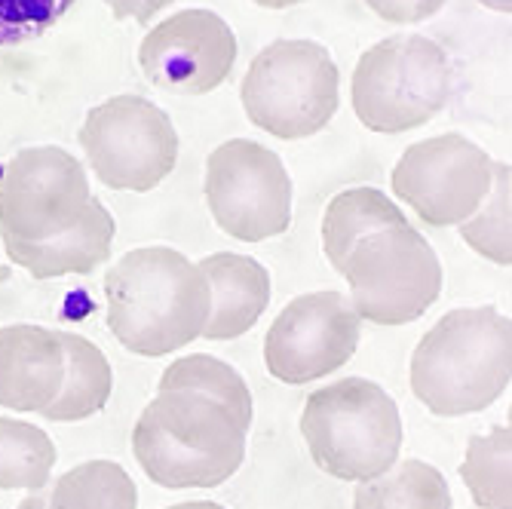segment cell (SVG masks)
Masks as SVG:
<instances>
[{
	"instance_id": "1",
	"label": "cell",
	"mask_w": 512,
	"mask_h": 509,
	"mask_svg": "<svg viewBox=\"0 0 512 509\" xmlns=\"http://www.w3.org/2000/svg\"><path fill=\"white\" fill-rule=\"evenodd\" d=\"M108 326L135 356L160 359L203 338L212 292L200 267L169 246L120 255L105 276Z\"/></svg>"
},
{
	"instance_id": "2",
	"label": "cell",
	"mask_w": 512,
	"mask_h": 509,
	"mask_svg": "<svg viewBox=\"0 0 512 509\" xmlns=\"http://www.w3.org/2000/svg\"><path fill=\"white\" fill-rule=\"evenodd\" d=\"M512 378V322L497 307L445 313L411 353V393L436 418L491 408Z\"/></svg>"
},
{
	"instance_id": "3",
	"label": "cell",
	"mask_w": 512,
	"mask_h": 509,
	"mask_svg": "<svg viewBox=\"0 0 512 509\" xmlns=\"http://www.w3.org/2000/svg\"><path fill=\"white\" fill-rule=\"evenodd\" d=\"M132 454L160 488H218L243 467L246 430L212 396L157 390L132 427Z\"/></svg>"
},
{
	"instance_id": "4",
	"label": "cell",
	"mask_w": 512,
	"mask_h": 509,
	"mask_svg": "<svg viewBox=\"0 0 512 509\" xmlns=\"http://www.w3.org/2000/svg\"><path fill=\"white\" fill-rule=\"evenodd\" d=\"M301 436L322 473L362 485L396 467L405 427L399 405L381 384L341 378L307 396Z\"/></svg>"
},
{
	"instance_id": "5",
	"label": "cell",
	"mask_w": 512,
	"mask_h": 509,
	"mask_svg": "<svg viewBox=\"0 0 512 509\" xmlns=\"http://www.w3.org/2000/svg\"><path fill=\"white\" fill-rule=\"evenodd\" d=\"M451 89L454 68L442 43L424 34H393L362 53L350 96L365 129L399 135L439 117Z\"/></svg>"
},
{
	"instance_id": "6",
	"label": "cell",
	"mask_w": 512,
	"mask_h": 509,
	"mask_svg": "<svg viewBox=\"0 0 512 509\" xmlns=\"http://www.w3.org/2000/svg\"><path fill=\"white\" fill-rule=\"evenodd\" d=\"M240 102L252 126L298 142L322 132L341 108V71L316 40H273L252 59Z\"/></svg>"
},
{
	"instance_id": "7",
	"label": "cell",
	"mask_w": 512,
	"mask_h": 509,
	"mask_svg": "<svg viewBox=\"0 0 512 509\" xmlns=\"http://www.w3.org/2000/svg\"><path fill=\"white\" fill-rule=\"evenodd\" d=\"M362 322L381 329L421 319L442 295V264L421 230L396 224L362 237L338 270Z\"/></svg>"
},
{
	"instance_id": "8",
	"label": "cell",
	"mask_w": 512,
	"mask_h": 509,
	"mask_svg": "<svg viewBox=\"0 0 512 509\" xmlns=\"http://www.w3.org/2000/svg\"><path fill=\"white\" fill-rule=\"evenodd\" d=\"M80 148L96 178L111 191L148 194L178 163V132L169 114L145 96H111L96 105L80 132Z\"/></svg>"
},
{
	"instance_id": "9",
	"label": "cell",
	"mask_w": 512,
	"mask_h": 509,
	"mask_svg": "<svg viewBox=\"0 0 512 509\" xmlns=\"http://www.w3.org/2000/svg\"><path fill=\"white\" fill-rule=\"evenodd\" d=\"M203 191L215 224L240 243L283 237L292 224L289 169L252 138H230L209 154Z\"/></svg>"
},
{
	"instance_id": "10",
	"label": "cell",
	"mask_w": 512,
	"mask_h": 509,
	"mask_svg": "<svg viewBox=\"0 0 512 509\" xmlns=\"http://www.w3.org/2000/svg\"><path fill=\"white\" fill-rule=\"evenodd\" d=\"M83 163L56 145L22 148L0 172V240L40 243L71 230L89 209Z\"/></svg>"
},
{
	"instance_id": "11",
	"label": "cell",
	"mask_w": 512,
	"mask_h": 509,
	"mask_svg": "<svg viewBox=\"0 0 512 509\" xmlns=\"http://www.w3.org/2000/svg\"><path fill=\"white\" fill-rule=\"evenodd\" d=\"M494 160L460 132H442L405 148L393 166V194L430 227H457L491 191Z\"/></svg>"
},
{
	"instance_id": "12",
	"label": "cell",
	"mask_w": 512,
	"mask_h": 509,
	"mask_svg": "<svg viewBox=\"0 0 512 509\" xmlns=\"http://www.w3.org/2000/svg\"><path fill=\"white\" fill-rule=\"evenodd\" d=\"M362 341V319L341 292H307L292 298L264 338L267 372L301 387L344 368Z\"/></svg>"
},
{
	"instance_id": "13",
	"label": "cell",
	"mask_w": 512,
	"mask_h": 509,
	"mask_svg": "<svg viewBox=\"0 0 512 509\" xmlns=\"http://www.w3.org/2000/svg\"><path fill=\"white\" fill-rule=\"evenodd\" d=\"M237 34L218 13L194 7L154 25L138 46V68L172 96L215 92L237 65Z\"/></svg>"
},
{
	"instance_id": "14",
	"label": "cell",
	"mask_w": 512,
	"mask_h": 509,
	"mask_svg": "<svg viewBox=\"0 0 512 509\" xmlns=\"http://www.w3.org/2000/svg\"><path fill=\"white\" fill-rule=\"evenodd\" d=\"M65 347L59 332L16 322L0 329V405L40 414L65 381Z\"/></svg>"
},
{
	"instance_id": "15",
	"label": "cell",
	"mask_w": 512,
	"mask_h": 509,
	"mask_svg": "<svg viewBox=\"0 0 512 509\" xmlns=\"http://www.w3.org/2000/svg\"><path fill=\"white\" fill-rule=\"evenodd\" d=\"M212 292V310L203 338L234 341L243 338L264 316L270 304V273L261 261L234 252H215L197 261Z\"/></svg>"
},
{
	"instance_id": "16",
	"label": "cell",
	"mask_w": 512,
	"mask_h": 509,
	"mask_svg": "<svg viewBox=\"0 0 512 509\" xmlns=\"http://www.w3.org/2000/svg\"><path fill=\"white\" fill-rule=\"evenodd\" d=\"M117 237V221L105 209L99 197L89 200L86 215L59 237L40 243H13L7 240L4 249L10 261L28 270L34 280H59V276H83L111 258V246Z\"/></svg>"
},
{
	"instance_id": "17",
	"label": "cell",
	"mask_w": 512,
	"mask_h": 509,
	"mask_svg": "<svg viewBox=\"0 0 512 509\" xmlns=\"http://www.w3.org/2000/svg\"><path fill=\"white\" fill-rule=\"evenodd\" d=\"M68 365L59 396L40 411L43 421L53 424H77L99 414L114 393V368L99 344L77 332H59Z\"/></svg>"
},
{
	"instance_id": "18",
	"label": "cell",
	"mask_w": 512,
	"mask_h": 509,
	"mask_svg": "<svg viewBox=\"0 0 512 509\" xmlns=\"http://www.w3.org/2000/svg\"><path fill=\"white\" fill-rule=\"evenodd\" d=\"M396 224H408L405 212L378 188L341 191L332 197L322 215V252L335 270H341V264L362 237Z\"/></svg>"
},
{
	"instance_id": "19",
	"label": "cell",
	"mask_w": 512,
	"mask_h": 509,
	"mask_svg": "<svg viewBox=\"0 0 512 509\" xmlns=\"http://www.w3.org/2000/svg\"><path fill=\"white\" fill-rule=\"evenodd\" d=\"M353 509H451V488L427 460H396L384 476L356 485Z\"/></svg>"
},
{
	"instance_id": "20",
	"label": "cell",
	"mask_w": 512,
	"mask_h": 509,
	"mask_svg": "<svg viewBox=\"0 0 512 509\" xmlns=\"http://www.w3.org/2000/svg\"><path fill=\"white\" fill-rule=\"evenodd\" d=\"M157 390H194L203 396H212L221 402L230 414L237 418V424L249 433L252 427V390L243 381V375L234 365H227L224 359H215L209 353H194V356H181L166 365V372L160 375Z\"/></svg>"
},
{
	"instance_id": "21",
	"label": "cell",
	"mask_w": 512,
	"mask_h": 509,
	"mask_svg": "<svg viewBox=\"0 0 512 509\" xmlns=\"http://www.w3.org/2000/svg\"><path fill=\"white\" fill-rule=\"evenodd\" d=\"M46 509H138V488L117 460H86L56 479Z\"/></svg>"
},
{
	"instance_id": "22",
	"label": "cell",
	"mask_w": 512,
	"mask_h": 509,
	"mask_svg": "<svg viewBox=\"0 0 512 509\" xmlns=\"http://www.w3.org/2000/svg\"><path fill=\"white\" fill-rule=\"evenodd\" d=\"M56 457V445L43 427L0 418V491H43Z\"/></svg>"
},
{
	"instance_id": "23",
	"label": "cell",
	"mask_w": 512,
	"mask_h": 509,
	"mask_svg": "<svg viewBox=\"0 0 512 509\" xmlns=\"http://www.w3.org/2000/svg\"><path fill=\"white\" fill-rule=\"evenodd\" d=\"M457 476L479 509H512V430L494 427L473 436Z\"/></svg>"
},
{
	"instance_id": "24",
	"label": "cell",
	"mask_w": 512,
	"mask_h": 509,
	"mask_svg": "<svg viewBox=\"0 0 512 509\" xmlns=\"http://www.w3.org/2000/svg\"><path fill=\"white\" fill-rule=\"evenodd\" d=\"M512 191V169L509 163L494 160V178H491V191L482 200V206L463 221L460 237L476 255L488 258L491 264L509 267L512 264V240H509V197Z\"/></svg>"
},
{
	"instance_id": "25",
	"label": "cell",
	"mask_w": 512,
	"mask_h": 509,
	"mask_svg": "<svg viewBox=\"0 0 512 509\" xmlns=\"http://www.w3.org/2000/svg\"><path fill=\"white\" fill-rule=\"evenodd\" d=\"M77 0H0V50L53 31Z\"/></svg>"
},
{
	"instance_id": "26",
	"label": "cell",
	"mask_w": 512,
	"mask_h": 509,
	"mask_svg": "<svg viewBox=\"0 0 512 509\" xmlns=\"http://www.w3.org/2000/svg\"><path fill=\"white\" fill-rule=\"evenodd\" d=\"M365 4L375 10L384 22L417 25V22L433 19L445 7V0H365Z\"/></svg>"
},
{
	"instance_id": "27",
	"label": "cell",
	"mask_w": 512,
	"mask_h": 509,
	"mask_svg": "<svg viewBox=\"0 0 512 509\" xmlns=\"http://www.w3.org/2000/svg\"><path fill=\"white\" fill-rule=\"evenodd\" d=\"M178 4V0H105L114 19H129L135 25H148L160 10Z\"/></svg>"
},
{
	"instance_id": "28",
	"label": "cell",
	"mask_w": 512,
	"mask_h": 509,
	"mask_svg": "<svg viewBox=\"0 0 512 509\" xmlns=\"http://www.w3.org/2000/svg\"><path fill=\"white\" fill-rule=\"evenodd\" d=\"M252 4L264 7V10H289V7H298L304 0H252Z\"/></svg>"
},
{
	"instance_id": "29",
	"label": "cell",
	"mask_w": 512,
	"mask_h": 509,
	"mask_svg": "<svg viewBox=\"0 0 512 509\" xmlns=\"http://www.w3.org/2000/svg\"><path fill=\"white\" fill-rule=\"evenodd\" d=\"M166 509H224V506L215 500H188V503H172Z\"/></svg>"
},
{
	"instance_id": "30",
	"label": "cell",
	"mask_w": 512,
	"mask_h": 509,
	"mask_svg": "<svg viewBox=\"0 0 512 509\" xmlns=\"http://www.w3.org/2000/svg\"><path fill=\"white\" fill-rule=\"evenodd\" d=\"M16 509H46V494H40V491H34V494H28Z\"/></svg>"
},
{
	"instance_id": "31",
	"label": "cell",
	"mask_w": 512,
	"mask_h": 509,
	"mask_svg": "<svg viewBox=\"0 0 512 509\" xmlns=\"http://www.w3.org/2000/svg\"><path fill=\"white\" fill-rule=\"evenodd\" d=\"M479 4L488 7V10H494V13H503V16L512 13V0H479Z\"/></svg>"
},
{
	"instance_id": "32",
	"label": "cell",
	"mask_w": 512,
	"mask_h": 509,
	"mask_svg": "<svg viewBox=\"0 0 512 509\" xmlns=\"http://www.w3.org/2000/svg\"><path fill=\"white\" fill-rule=\"evenodd\" d=\"M10 280H13V267L0 261V286H7Z\"/></svg>"
}]
</instances>
